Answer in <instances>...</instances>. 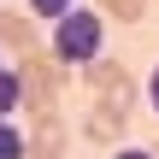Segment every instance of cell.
<instances>
[{
	"instance_id": "1",
	"label": "cell",
	"mask_w": 159,
	"mask_h": 159,
	"mask_svg": "<svg viewBox=\"0 0 159 159\" xmlns=\"http://www.w3.org/2000/svg\"><path fill=\"white\" fill-rule=\"evenodd\" d=\"M47 53L59 65H89L106 53V12L100 6H71L65 18H53V35H47Z\"/></svg>"
},
{
	"instance_id": "7",
	"label": "cell",
	"mask_w": 159,
	"mask_h": 159,
	"mask_svg": "<svg viewBox=\"0 0 159 159\" xmlns=\"http://www.w3.org/2000/svg\"><path fill=\"white\" fill-rule=\"evenodd\" d=\"M12 112H24V77H18V65H0V118H12Z\"/></svg>"
},
{
	"instance_id": "3",
	"label": "cell",
	"mask_w": 159,
	"mask_h": 159,
	"mask_svg": "<svg viewBox=\"0 0 159 159\" xmlns=\"http://www.w3.org/2000/svg\"><path fill=\"white\" fill-rule=\"evenodd\" d=\"M18 77H24V106L30 112H59V89L71 83V65H59L53 53H24L18 59Z\"/></svg>"
},
{
	"instance_id": "5",
	"label": "cell",
	"mask_w": 159,
	"mask_h": 159,
	"mask_svg": "<svg viewBox=\"0 0 159 159\" xmlns=\"http://www.w3.org/2000/svg\"><path fill=\"white\" fill-rule=\"evenodd\" d=\"M0 47H12L18 59H24V53H35V47H41L35 18H30V12H12V6H0Z\"/></svg>"
},
{
	"instance_id": "8",
	"label": "cell",
	"mask_w": 159,
	"mask_h": 159,
	"mask_svg": "<svg viewBox=\"0 0 159 159\" xmlns=\"http://www.w3.org/2000/svg\"><path fill=\"white\" fill-rule=\"evenodd\" d=\"M24 153H30V136L12 118H0V159H24Z\"/></svg>"
},
{
	"instance_id": "10",
	"label": "cell",
	"mask_w": 159,
	"mask_h": 159,
	"mask_svg": "<svg viewBox=\"0 0 159 159\" xmlns=\"http://www.w3.org/2000/svg\"><path fill=\"white\" fill-rule=\"evenodd\" d=\"M77 0H30V18H65Z\"/></svg>"
},
{
	"instance_id": "13",
	"label": "cell",
	"mask_w": 159,
	"mask_h": 159,
	"mask_svg": "<svg viewBox=\"0 0 159 159\" xmlns=\"http://www.w3.org/2000/svg\"><path fill=\"white\" fill-rule=\"evenodd\" d=\"M0 65H6V47H0Z\"/></svg>"
},
{
	"instance_id": "6",
	"label": "cell",
	"mask_w": 159,
	"mask_h": 159,
	"mask_svg": "<svg viewBox=\"0 0 159 159\" xmlns=\"http://www.w3.org/2000/svg\"><path fill=\"white\" fill-rule=\"evenodd\" d=\"M124 124H130V118H118V112L94 106V112L83 118V136H89L94 148H118V142H124Z\"/></svg>"
},
{
	"instance_id": "11",
	"label": "cell",
	"mask_w": 159,
	"mask_h": 159,
	"mask_svg": "<svg viewBox=\"0 0 159 159\" xmlns=\"http://www.w3.org/2000/svg\"><path fill=\"white\" fill-rule=\"evenodd\" d=\"M112 159H159V148H130V142H118Z\"/></svg>"
},
{
	"instance_id": "4",
	"label": "cell",
	"mask_w": 159,
	"mask_h": 159,
	"mask_svg": "<svg viewBox=\"0 0 159 159\" xmlns=\"http://www.w3.org/2000/svg\"><path fill=\"white\" fill-rule=\"evenodd\" d=\"M35 130H30V153L24 159H65V118L59 112H30Z\"/></svg>"
},
{
	"instance_id": "12",
	"label": "cell",
	"mask_w": 159,
	"mask_h": 159,
	"mask_svg": "<svg viewBox=\"0 0 159 159\" xmlns=\"http://www.w3.org/2000/svg\"><path fill=\"white\" fill-rule=\"evenodd\" d=\"M148 106L159 112V65H153V77H148Z\"/></svg>"
},
{
	"instance_id": "2",
	"label": "cell",
	"mask_w": 159,
	"mask_h": 159,
	"mask_svg": "<svg viewBox=\"0 0 159 159\" xmlns=\"http://www.w3.org/2000/svg\"><path fill=\"white\" fill-rule=\"evenodd\" d=\"M77 77H83V89L94 94V106H106V112H118V118H130L136 106H142V89H136V77L118 65V59H89V65H77Z\"/></svg>"
},
{
	"instance_id": "9",
	"label": "cell",
	"mask_w": 159,
	"mask_h": 159,
	"mask_svg": "<svg viewBox=\"0 0 159 159\" xmlns=\"http://www.w3.org/2000/svg\"><path fill=\"white\" fill-rule=\"evenodd\" d=\"M106 18H124V24H142L148 18V0H94Z\"/></svg>"
}]
</instances>
